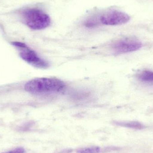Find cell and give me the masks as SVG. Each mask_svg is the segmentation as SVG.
<instances>
[{"mask_svg":"<svg viewBox=\"0 0 153 153\" xmlns=\"http://www.w3.org/2000/svg\"><path fill=\"white\" fill-rule=\"evenodd\" d=\"M66 85L62 80L56 78L41 77L32 79L26 83L25 91L35 94H51L65 90Z\"/></svg>","mask_w":153,"mask_h":153,"instance_id":"obj_1","label":"cell"},{"mask_svg":"<svg viewBox=\"0 0 153 153\" xmlns=\"http://www.w3.org/2000/svg\"><path fill=\"white\" fill-rule=\"evenodd\" d=\"M22 16L25 24L35 30L44 29L51 24L50 17L43 11L36 8L25 10L22 13Z\"/></svg>","mask_w":153,"mask_h":153,"instance_id":"obj_2","label":"cell"},{"mask_svg":"<svg viewBox=\"0 0 153 153\" xmlns=\"http://www.w3.org/2000/svg\"><path fill=\"white\" fill-rule=\"evenodd\" d=\"M12 44L18 49L20 56L28 63L39 69H47L49 67L48 62L41 58L24 43L13 42Z\"/></svg>","mask_w":153,"mask_h":153,"instance_id":"obj_3","label":"cell"},{"mask_svg":"<svg viewBox=\"0 0 153 153\" xmlns=\"http://www.w3.org/2000/svg\"><path fill=\"white\" fill-rule=\"evenodd\" d=\"M100 24L108 26L121 25L127 22L130 20L128 14L124 12L113 10L107 11L98 16Z\"/></svg>","mask_w":153,"mask_h":153,"instance_id":"obj_4","label":"cell"},{"mask_svg":"<svg viewBox=\"0 0 153 153\" xmlns=\"http://www.w3.org/2000/svg\"><path fill=\"white\" fill-rule=\"evenodd\" d=\"M142 44L138 40L124 39L115 42L111 46L112 51L117 54L134 52L140 49Z\"/></svg>","mask_w":153,"mask_h":153,"instance_id":"obj_5","label":"cell"},{"mask_svg":"<svg viewBox=\"0 0 153 153\" xmlns=\"http://www.w3.org/2000/svg\"><path fill=\"white\" fill-rule=\"evenodd\" d=\"M114 124L117 126L134 129H141L145 127L143 125L137 121H114Z\"/></svg>","mask_w":153,"mask_h":153,"instance_id":"obj_6","label":"cell"},{"mask_svg":"<svg viewBox=\"0 0 153 153\" xmlns=\"http://www.w3.org/2000/svg\"><path fill=\"white\" fill-rule=\"evenodd\" d=\"M138 77L143 82L153 83V72L149 71H143L139 74Z\"/></svg>","mask_w":153,"mask_h":153,"instance_id":"obj_7","label":"cell"},{"mask_svg":"<svg viewBox=\"0 0 153 153\" xmlns=\"http://www.w3.org/2000/svg\"><path fill=\"white\" fill-rule=\"evenodd\" d=\"M100 25V22L98 20V16H93L88 18L84 22V25L88 28H93Z\"/></svg>","mask_w":153,"mask_h":153,"instance_id":"obj_8","label":"cell"},{"mask_svg":"<svg viewBox=\"0 0 153 153\" xmlns=\"http://www.w3.org/2000/svg\"><path fill=\"white\" fill-rule=\"evenodd\" d=\"M100 152V147L96 146L80 148L76 151L77 153H99Z\"/></svg>","mask_w":153,"mask_h":153,"instance_id":"obj_9","label":"cell"},{"mask_svg":"<svg viewBox=\"0 0 153 153\" xmlns=\"http://www.w3.org/2000/svg\"><path fill=\"white\" fill-rule=\"evenodd\" d=\"M24 152H25V150L24 148L22 147H18L9 152L2 153H24Z\"/></svg>","mask_w":153,"mask_h":153,"instance_id":"obj_10","label":"cell"},{"mask_svg":"<svg viewBox=\"0 0 153 153\" xmlns=\"http://www.w3.org/2000/svg\"><path fill=\"white\" fill-rule=\"evenodd\" d=\"M72 151V150L68 149V150H63L62 151L58 153H70Z\"/></svg>","mask_w":153,"mask_h":153,"instance_id":"obj_11","label":"cell"}]
</instances>
